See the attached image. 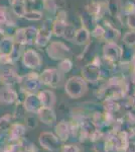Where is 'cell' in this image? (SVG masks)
I'll return each instance as SVG.
<instances>
[{"label": "cell", "mask_w": 135, "mask_h": 152, "mask_svg": "<svg viewBox=\"0 0 135 152\" xmlns=\"http://www.w3.org/2000/svg\"><path fill=\"white\" fill-rule=\"evenodd\" d=\"M19 85H20L21 91L24 92V94H35L41 85L40 75L35 72H30L24 76H21Z\"/></svg>", "instance_id": "obj_1"}, {"label": "cell", "mask_w": 135, "mask_h": 152, "mask_svg": "<svg viewBox=\"0 0 135 152\" xmlns=\"http://www.w3.org/2000/svg\"><path fill=\"white\" fill-rule=\"evenodd\" d=\"M87 91V84L81 77H72L66 83V92L72 99H79Z\"/></svg>", "instance_id": "obj_2"}, {"label": "cell", "mask_w": 135, "mask_h": 152, "mask_svg": "<svg viewBox=\"0 0 135 152\" xmlns=\"http://www.w3.org/2000/svg\"><path fill=\"white\" fill-rule=\"evenodd\" d=\"M38 141L43 149L51 152L58 150L61 148V143H62V141L56 136V134L51 132H43L40 135Z\"/></svg>", "instance_id": "obj_3"}, {"label": "cell", "mask_w": 135, "mask_h": 152, "mask_svg": "<svg viewBox=\"0 0 135 152\" xmlns=\"http://www.w3.org/2000/svg\"><path fill=\"white\" fill-rule=\"evenodd\" d=\"M41 84H45L51 87L60 86L62 82V75L56 69H46L40 75Z\"/></svg>", "instance_id": "obj_4"}, {"label": "cell", "mask_w": 135, "mask_h": 152, "mask_svg": "<svg viewBox=\"0 0 135 152\" xmlns=\"http://www.w3.org/2000/svg\"><path fill=\"white\" fill-rule=\"evenodd\" d=\"M21 79V76L17 74L15 70L11 68H7L0 71V83L4 86L12 87L15 84H19Z\"/></svg>", "instance_id": "obj_5"}, {"label": "cell", "mask_w": 135, "mask_h": 152, "mask_svg": "<svg viewBox=\"0 0 135 152\" xmlns=\"http://www.w3.org/2000/svg\"><path fill=\"white\" fill-rule=\"evenodd\" d=\"M22 61L25 67L29 69H38L41 65V58L34 50H26L22 54Z\"/></svg>", "instance_id": "obj_6"}, {"label": "cell", "mask_w": 135, "mask_h": 152, "mask_svg": "<svg viewBox=\"0 0 135 152\" xmlns=\"http://www.w3.org/2000/svg\"><path fill=\"white\" fill-rule=\"evenodd\" d=\"M36 115H38V121L43 122V124L48 125V126H53L56 122V115L53 107H41L36 112Z\"/></svg>", "instance_id": "obj_7"}, {"label": "cell", "mask_w": 135, "mask_h": 152, "mask_svg": "<svg viewBox=\"0 0 135 152\" xmlns=\"http://www.w3.org/2000/svg\"><path fill=\"white\" fill-rule=\"evenodd\" d=\"M22 102L27 113H30V114H34V113L36 114V112L43 107V104H41L40 100V97L35 94H25V97H24Z\"/></svg>", "instance_id": "obj_8"}, {"label": "cell", "mask_w": 135, "mask_h": 152, "mask_svg": "<svg viewBox=\"0 0 135 152\" xmlns=\"http://www.w3.org/2000/svg\"><path fill=\"white\" fill-rule=\"evenodd\" d=\"M26 132V127L20 123H13L7 132V141L17 142L23 138Z\"/></svg>", "instance_id": "obj_9"}, {"label": "cell", "mask_w": 135, "mask_h": 152, "mask_svg": "<svg viewBox=\"0 0 135 152\" xmlns=\"http://www.w3.org/2000/svg\"><path fill=\"white\" fill-rule=\"evenodd\" d=\"M18 100V94L11 87L4 86L0 88V102L4 104H15Z\"/></svg>", "instance_id": "obj_10"}, {"label": "cell", "mask_w": 135, "mask_h": 152, "mask_svg": "<svg viewBox=\"0 0 135 152\" xmlns=\"http://www.w3.org/2000/svg\"><path fill=\"white\" fill-rule=\"evenodd\" d=\"M55 133L62 142H67L71 137V129L70 124L66 121H61L56 125Z\"/></svg>", "instance_id": "obj_11"}, {"label": "cell", "mask_w": 135, "mask_h": 152, "mask_svg": "<svg viewBox=\"0 0 135 152\" xmlns=\"http://www.w3.org/2000/svg\"><path fill=\"white\" fill-rule=\"evenodd\" d=\"M68 48L62 43H51L48 48V54L53 59H62L65 56Z\"/></svg>", "instance_id": "obj_12"}, {"label": "cell", "mask_w": 135, "mask_h": 152, "mask_svg": "<svg viewBox=\"0 0 135 152\" xmlns=\"http://www.w3.org/2000/svg\"><path fill=\"white\" fill-rule=\"evenodd\" d=\"M43 107H53L56 104V94L51 90H41L38 94Z\"/></svg>", "instance_id": "obj_13"}, {"label": "cell", "mask_w": 135, "mask_h": 152, "mask_svg": "<svg viewBox=\"0 0 135 152\" xmlns=\"http://www.w3.org/2000/svg\"><path fill=\"white\" fill-rule=\"evenodd\" d=\"M15 45L12 37H4L0 41V54L1 55H10Z\"/></svg>", "instance_id": "obj_14"}, {"label": "cell", "mask_w": 135, "mask_h": 152, "mask_svg": "<svg viewBox=\"0 0 135 152\" xmlns=\"http://www.w3.org/2000/svg\"><path fill=\"white\" fill-rule=\"evenodd\" d=\"M13 120L14 118L10 114L0 118V137L7 136V132L11 127V125L13 124Z\"/></svg>", "instance_id": "obj_15"}, {"label": "cell", "mask_w": 135, "mask_h": 152, "mask_svg": "<svg viewBox=\"0 0 135 152\" xmlns=\"http://www.w3.org/2000/svg\"><path fill=\"white\" fill-rule=\"evenodd\" d=\"M51 36V31H48L46 28H40L38 29V35H36V39H35V44L40 47H43L46 44L50 42Z\"/></svg>", "instance_id": "obj_16"}, {"label": "cell", "mask_w": 135, "mask_h": 152, "mask_svg": "<svg viewBox=\"0 0 135 152\" xmlns=\"http://www.w3.org/2000/svg\"><path fill=\"white\" fill-rule=\"evenodd\" d=\"M24 34H25L26 45H32L35 43L36 35H38V28L34 26H27L24 28Z\"/></svg>", "instance_id": "obj_17"}, {"label": "cell", "mask_w": 135, "mask_h": 152, "mask_svg": "<svg viewBox=\"0 0 135 152\" xmlns=\"http://www.w3.org/2000/svg\"><path fill=\"white\" fill-rule=\"evenodd\" d=\"M16 105H15V109H14V113H13V118L14 120H20V119H24L26 116V109L24 107V104L20 100H17L15 102Z\"/></svg>", "instance_id": "obj_18"}, {"label": "cell", "mask_w": 135, "mask_h": 152, "mask_svg": "<svg viewBox=\"0 0 135 152\" xmlns=\"http://www.w3.org/2000/svg\"><path fill=\"white\" fill-rule=\"evenodd\" d=\"M14 40V43L19 44L21 46L26 45V40H25V34H24V28H17L14 36L12 37Z\"/></svg>", "instance_id": "obj_19"}, {"label": "cell", "mask_w": 135, "mask_h": 152, "mask_svg": "<svg viewBox=\"0 0 135 152\" xmlns=\"http://www.w3.org/2000/svg\"><path fill=\"white\" fill-rule=\"evenodd\" d=\"M120 105L118 102H116L113 99H107L104 102V109L105 112L110 113V114H115L116 112H118Z\"/></svg>", "instance_id": "obj_20"}, {"label": "cell", "mask_w": 135, "mask_h": 152, "mask_svg": "<svg viewBox=\"0 0 135 152\" xmlns=\"http://www.w3.org/2000/svg\"><path fill=\"white\" fill-rule=\"evenodd\" d=\"M25 120V127L26 129H34L38 127V118H36L34 115H28V116H25L24 118Z\"/></svg>", "instance_id": "obj_21"}, {"label": "cell", "mask_w": 135, "mask_h": 152, "mask_svg": "<svg viewBox=\"0 0 135 152\" xmlns=\"http://www.w3.org/2000/svg\"><path fill=\"white\" fill-rule=\"evenodd\" d=\"M66 23L65 21H62V20H58L55 23H53V31L55 33L56 36H62L65 31V28H66Z\"/></svg>", "instance_id": "obj_22"}, {"label": "cell", "mask_w": 135, "mask_h": 152, "mask_svg": "<svg viewBox=\"0 0 135 152\" xmlns=\"http://www.w3.org/2000/svg\"><path fill=\"white\" fill-rule=\"evenodd\" d=\"M22 46L19 45V44H15L13 47V50L10 53V57L13 61V63H15L16 61L19 60V58L21 57V54H22V49H21Z\"/></svg>", "instance_id": "obj_23"}, {"label": "cell", "mask_w": 135, "mask_h": 152, "mask_svg": "<svg viewBox=\"0 0 135 152\" xmlns=\"http://www.w3.org/2000/svg\"><path fill=\"white\" fill-rule=\"evenodd\" d=\"M23 18L25 19H28V20H40L43 15H41L40 11L30 10V11H26V13L24 14Z\"/></svg>", "instance_id": "obj_24"}, {"label": "cell", "mask_w": 135, "mask_h": 152, "mask_svg": "<svg viewBox=\"0 0 135 152\" xmlns=\"http://www.w3.org/2000/svg\"><path fill=\"white\" fill-rule=\"evenodd\" d=\"M10 19L8 18V14L6 12V8L0 6V28L3 26H5L7 23H9Z\"/></svg>", "instance_id": "obj_25"}, {"label": "cell", "mask_w": 135, "mask_h": 152, "mask_svg": "<svg viewBox=\"0 0 135 152\" xmlns=\"http://www.w3.org/2000/svg\"><path fill=\"white\" fill-rule=\"evenodd\" d=\"M61 152H81V148L76 144H66L61 146Z\"/></svg>", "instance_id": "obj_26"}, {"label": "cell", "mask_w": 135, "mask_h": 152, "mask_svg": "<svg viewBox=\"0 0 135 152\" xmlns=\"http://www.w3.org/2000/svg\"><path fill=\"white\" fill-rule=\"evenodd\" d=\"M13 64V61L10 57V55H0V65L8 66Z\"/></svg>", "instance_id": "obj_27"}, {"label": "cell", "mask_w": 135, "mask_h": 152, "mask_svg": "<svg viewBox=\"0 0 135 152\" xmlns=\"http://www.w3.org/2000/svg\"><path fill=\"white\" fill-rule=\"evenodd\" d=\"M71 68H72V63H71L69 60L63 61V62L60 64V69L64 71V72H67V71L70 70Z\"/></svg>", "instance_id": "obj_28"}, {"label": "cell", "mask_w": 135, "mask_h": 152, "mask_svg": "<svg viewBox=\"0 0 135 152\" xmlns=\"http://www.w3.org/2000/svg\"><path fill=\"white\" fill-rule=\"evenodd\" d=\"M123 152H135V141L129 140V142L127 143V145L125 147Z\"/></svg>", "instance_id": "obj_29"}, {"label": "cell", "mask_w": 135, "mask_h": 152, "mask_svg": "<svg viewBox=\"0 0 135 152\" xmlns=\"http://www.w3.org/2000/svg\"><path fill=\"white\" fill-rule=\"evenodd\" d=\"M0 55H1V54H0Z\"/></svg>", "instance_id": "obj_30"}]
</instances>
